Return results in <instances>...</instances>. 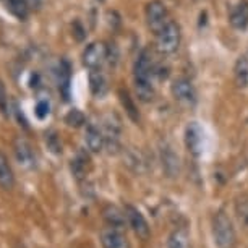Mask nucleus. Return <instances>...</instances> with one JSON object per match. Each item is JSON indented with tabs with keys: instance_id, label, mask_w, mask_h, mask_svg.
Instances as JSON below:
<instances>
[{
	"instance_id": "1a4fd4ad",
	"label": "nucleus",
	"mask_w": 248,
	"mask_h": 248,
	"mask_svg": "<svg viewBox=\"0 0 248 248\" xmlns=\"http://www.w3.org/2000/svg\"><path fill=\"white\" fill-rule=\"evenodd\" d=\"M104 140H106V148L110 153H117L120 148V133L122 127L119 119H115L114 115H107L104 120Z\"/></svg>"
},
{
	"instance_id": "4468645a",
	"label": "nucleus",
	"mask_w": 248,
	"mask_h": 248,
	"mask_svg": "<svg viewBox=\"0 0 248 248\" xmlns=\"http://www.w3.org/2000/svg\"><path fill=\"white\" fill-rule=\"evenodd\" d=\"M102 217H104V221L109 227L122 229V227H125V224H127L125 211L120 208H117V206H114V204L104 206V209H102Z\"/></svg>"
},
{
	"instance_id": "f03ea898",
	"label": "nucleus",
	"mask_w": 248,
	"mask_h": 248,
	"mask_svg": "<svg viewBox=\"0 0 248 248\" xmlns=\"http://www.w3.org/2000/svg\"><path fill=\"white\" fill-rule=\"evenodd\" d=\"M211 232L216 248H235L237 232L232 219L229 217V214L224 209H219V211L214 213L211 219Z\"/></svg>"
},
{
	"instance_id": "423d86ee",
	"label": "nucleus",
	"mask_w": 248,
	"mask_h": 248,
	"mask_svg": "<svg viewBox=\"0 0 248 248\" xmlns=\"http://www.w3.org/2000/svg\"><path fill=\"white\" fill-rule=\"evenodd\" d=\"M83 65L88 70H99L107 60V46L104 43H91L86 46L85 52L81 55Z\"/></svg>"
},
{
	"instance_id": "5701e85b",
	"label": "nucleus",
	"mask_w": 248,
	"mask_h": 248,
	"mask_svg": "<svg viewBox=\"0 0 248 248\" xmlns=\"http://www.w3.org/2000/svg\"><path fill=\"white\" fill-rule=\"evenodd\" d=\"M119 96H120L122 106L125 107V110H127V114H128L130 119H132L133 122H138V120H140V114H138L137 106H135V102H133L132 97H130L128 93L125 91V90H120V91H119Z\"/></svg>"
},
{
	"instance_id": "f257e3e1",
	"label": "nucleus",
	"mask_w": 248,
	"mask_h": 248,
	"mask_svg": "<svg viewBox=\"0 0 248 248\" xmlns=\"http://www.w3.org/2000/svg\"><path fill=\"white\" fill-rule=\"evenodd\" d=\"M153 75H154V65H153L151 52L148 49H143L133 67L135 91H137L138 99L141 102H151L154 99Z\"/></svg>"
},
{
	"instance_id": "c85d7f7f",
	"label": "nucleus",
	"mask_w": 248,
	"mask_h": 248,
	"mask_svg": "<svg viewBox=\"0 0 248 248\" xmlns=\"http://www.w3.org/2000/svg\"><path fill=\"white\" fill-rule=\"evenodd\" d=\"M196 2H198V0H196Z\"/></svg>"
},
{
	"instance_id": "9d476101",
	"label": "nucleus",
	"mask_w": 248,
	"mask_h": 248,
	"mask_svg": "<svg viewBox=\"0 0 248 248\" xmlns=\"http://www.w3.org/2000/svg\"><path fill=\"white\" fill-rule=\"evenodd\" d=\"M101 243L104 248H132L130 240L122 229L109 226L101 231Z\"/></svg>"
},
{
	"instance_id": "a211bd4d",
	"label": "nucleus",
	"mask_w": 248,
	"mask_h": 248,
	"mask_svg": "<svg viewBox=\"0 0 248 248\" xmlns=\"http://www.w3.org/2000/svg\"><path fill=\"white\" fill-rule=\"evenodd\" d=\"M233 78L238 88H248V52L238 57L233 67Z\"/></svg>"
},
{
	"instance_id": "f8f14e48",
	"label": "nucleus",
	"mask_w": 248,
	"mask_h": 248,
	"mask_svg": "<svg viewBox=\"0 0 248 248\" xmlns=\"http://www.w3.org/2000/svg\"><path fill=\"white\" fill-rule=\"evenodd\" d=\"M85 143L91 153H101L106 148L104 132L96 124H88L85 132Z\"/></svg>"
},
{
	"instance_id": "0eeeda50",
	"label": "nucleus",
	"mask_w": 248,
	"mask_h": 248,
	"mask_svg": "<svg viewBox=\"0 0 248 248\" xmlns=\"http://www.w3.org/2000/svg\"><path fill=\"white\" fill-rule=\"evenodd\" d=\"M172 96L177 102H180L182 106L186 107H193L196 104V91L193 85H191L190 79L186 78H177L174 83H172Z\"/></svg>"
},
{
	"instance_id": "4be33fe9",
	"label": "nucleus",
	"mask_w": 248,
	"mask_h": 248,
	"mask_svg": "<svg viewBox=\"0 0 248 248\" xmlns=\"http://www.w3.org/2000/svg\"><path fill=\"white\" fill-rule=\"evenodd\" d=\"M167 248H191L188 233L185 231H174L167 240Z\"/></svg>"
},
{
	"instance_id": "7ed1b4c3",
	"label": "nucleus",
	"mask_w": 248,
	"mask_h": 248,
	"mask_svg": "<svg viewBox=\"0 0 248 248\" xmlns=\"http://www.w3.org/2000/svg\"><path fill=\"white\" fill-rule=\"evenodd\" d=\"M182 41V30L179 23L169 20L167 25L156 34V47L161 54H172L179 49Z\"/></svg>"
},
{
	"instance_id": "39448f33",
	"label": "nucleus",
	"mask_w": 248,
	"mask_h": 248,
	"mask_svg": "<svg viewBox=\"0 0 248 248\" xmlns=\"http://www.w3.org/2000/svg\"><path fill=\"white\" fill-rule=\"evenodd\" d=\"M124 211H125V216H127V224L132 227L135 235L138 238H141V240H148V238L151 237V227H149L146 217L143 216L141 211L132 204L125 206Z\"/></svg>"
},
{
	"instance_id": "412c9836",
	"label": "nucleus",
	"mask_w": 248,
	"mask_h": 248,
	"mask_svg": "<svg viewBox=\"0 0 248 248\" xmlns=\"http://www.w3.org/2000/svg\"><path fill=\"white\" fill-rule=\"evenodd\" d=\"M7 8L13 16L25 21L30 15V3L26 0H7Z\"/></svg>"
},
{
	"instance_id": "c756f323",
	"label": "nucleus",
	"mask_w": 248,
	"mask_h": 248,
	"mask_svg": "<svg viewBox=\"0 0 248 248\" xmlns=\"http://www.w3.org/2000/svg\"><path fill=\"white\" fill-rule=\"evenodd\" d=\"M101 2H102V0H101Z\"/></svg>"
},
{
	"instance_id": "2eb2a0df",
	"label": "nucleus",
	"mask_w": 248,
	"mask_h": 248,
	"mask_svg": "<svg viewBox=\"0 0 248 248\" xmlns=\"http://www.w3.org/2000/svg\"><path fill=\"white\" fill-rule=\"evenodd\" d=\"M13 186H15V174L8 157L0 151V188L3 191H12Z\"/></svg>"
},
{
	"instance_id": "6ab92c4d",
	"label": "nucleus",
	"mask_w": 248,
	"mask_h": 248,
	"mask_svg": "<svg viewBox=\"0 0 248 248\" xmlns=\"http://www.w3.org/2000/svg\"><path fill=\"white\" fill-rule=\"evenodd\" d=\"M90 90L93 93V96L102 97L107 91V79L104 77V73L99 70H90Z\"/></svg>"
},
{
	"instance_id": "dca6fc26",
	"label": "nucleus",
	"mask_w": 248,
	"mask_h": 248,
	"mask_svg": "<svg viewBox=\"0 0 248 248\" xmlns=\"http://www.w3.org/2000/svg\"><path fill=\"white\" fill-rule=\"evenodd\" d=\"M229 21H231V25L235 28V30H245L248 26V0H240V2L232 8Z\"/></svg>"
},
{
	"instance_id": "9b49d317",
	"label": "nucleus",
	"mask_w": 248,
	"mask_h": 248,
	"mask_svg": "<svg viewBox=\"0 0 248 248\" xmlns=\"http://www.w3.org/2000/svg\"><path fill=\"white\" fill-rule=\"evenodd\" d=\"M13 153H15V157L18 164L21 167H26V169H31V167L36 166V154L32 151L31 144L23 138H16L15 143H13Z\"/></svg>"
},
{
	"instance_id": "f3484780",
	"label": "nucleus",
	"mask_w": 248,
	"mask_h": 248,
	"mask_svg": "<svg viewBox=\"0 0 248 248\" xmlns=\"http://www.w3.org/2000/svg\"><path fill=\"white\" fill-rule=\"evenodd\" d=\"M90 167H91L90 156L83 151H79L77 156L72 159V162H70V170H72V174L77 180L85 179L86 174L90 172Z\"/></svg>"
},
{
	"instance_id": "b1692460",
	"label": "nucleus",
	"mask_w": 248,
	"mask_h": 248,
	"mask_svg": "<svg viewBox=\"0 0 248 248\" xmlns=\"http://www.w3.org/2000/svg\"><path fill=\"white\" fill-rule=\"evenodd\" d=\"M85 122H86V117L83 115V112L78 110V109L70 110L68 114L65 115V124H67L68 127L78 128V127H81V125H85Z\"/></svg>"
},
{
	"instance_id": "aec40b11",
	"label": "nucleus",
	"mask_w": 248,
	"mask_h": 248,
	"mask_svg": "<svg viewBox=\"0 0 248 248\" xmlns=\"http://www.w3.org/2000/svg\"><path fill=\"white\" fill-rule=\"evenodd\" d=\"M233 211H235V217L238 224L248 231V195H240L235 198L233 203Z\"/></svg>"
},
{
	"instance_id": "20e7f679",
	"label": "nucleus",
	"mask_w": 248,
	"mask_h": 248,
	"mask_svg": "<svg viewBox=\"0 0 248 248\" xmlns=\"http://www.w3.org/2000/svg\"><path fill=\"white\" fill-rule=\"evenodd\" d=\"M144 15H146V23H148L149 30H151L154 34H157V32L167 25V21H169L167 7L162 0H151L146 5Z\"/></svg>"
},
{
	"instance_id": "6e6552de",
	"label": "nucleus",
	"mask_w": 248,
	"mask_h": 248,
	"mask_svg": "<svg viewBox=\"0 0 248 248\" xmlns=\"http://www.w3.org/2000/svg\"><path fill=\"white\" fill-rule=\"evenodd\" d=\"M203 144H204V135L203 130L196 122L186 125L185 128V146L190 151L191 156L198 157L203 153Z\"/></svg>"
},
{
	"instance_id": "393cba45",
	"label": "nucleus",
	"mask_w": 248,
	"mask_h": 248,
	"mask_svg": "<svg viewBox=\"0 0 248 248\" xmlns=\"http://www.w3.org/2000/svg\"><path fill=\"white\" fill-rule=\"evenodd\" d=\"M68 83H70V67L67 62H62V67H60V90L63 91L65 99H68Z\"/></svg>"
},
{
	"instance_id": "cd10ccee",
	"label": "nucleus",
	"mask_w": 248,
	"mask_h": 248,
	"mask_svg": "<svg viewBox=\"0 0 248 248\" xmlns=\"http://www.w3.org/2000/svg\"><path fill=\"white\" fill-rule=\"evenodd\" d=\"M39 3H41L39 0H31V5H32V7H37Z\"/></svg>"
},
{
	"instance_id": "bb28decb",
	"label": "nucleus",
	"mask_w": 248,
	"mask_h": 248,
	"mask_svg": "<svg viewBox=\"0 0 248 248\" xmlns=\"http://www.w3.org/2000/svg\"><path fill=\"white\" fill-rule=\"evenodd\" d=\"M36 115H37V119H46V117L49 115V104H47V102H46V101L37 102Z\"/></svg>"
},
{
	"instance_id": "ddd939ff",
	"label": "nucleus",
	"mask_w": 248,
	"mask_h": 248,
	"mask_svg": "<svg viewBox=\"0 0 248 248\" xmlns=\"http://www.w3.org/2000/svg\"><path fill=\"white\" fill-rule=\"evenodd\" d=\"M161 161H162V169L166 172V175L169 179H175L180 174V159L174 153V149L166 146L161 153Z\"/></svg>"
},
{
	"instance_id": "a878e982",
	"label": "nucleus",
	"mask_w": 248,
	"mask_h": 248,
	"mask_svg": "<svg viewBox=\"0 0 248 248\" xmlns=\"http://www.w3.org/2000/svg\"><path fill=\"white\" fill-rule=\"evenodd\" d=\"M46 144H47L49 151L54 153V154H62V143L57 137L55 132H49L46 133Z\"/></svg>"
}]
</instances>
